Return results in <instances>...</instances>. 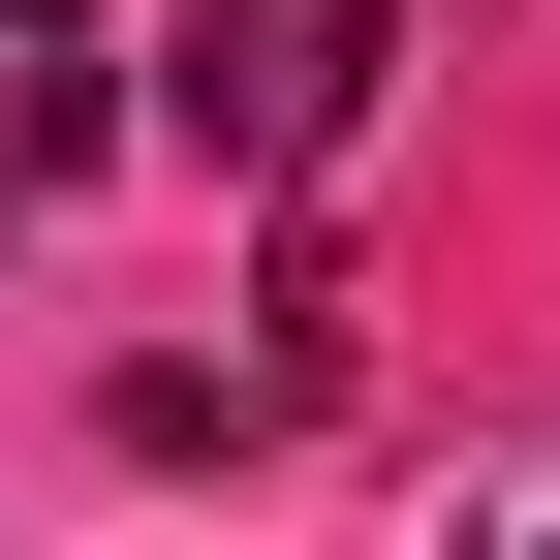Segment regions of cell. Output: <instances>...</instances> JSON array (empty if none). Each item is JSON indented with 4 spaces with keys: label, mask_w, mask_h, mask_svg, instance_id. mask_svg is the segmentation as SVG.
<instances>
[{
    "label": "cell",
    "mask_w": 560,
    "mask_h": 560,
    "mask_svg": "<svg viewBox=\"0 0 560 560\" xmlns=\"http://www.w3.org/2000/svg\"><path fill=\"white\" fill-rule=\"evenodd\" d=\"M374 62H405V0H156V125L249 156V187H312L374 125Z\"/></svg>",
    "instance_id": "1"
},
{
    "label": "cell",
    "mask_w": 560,
    "mask_h": 560,
    "mask_svg": "<svg viewBox=\"0 0 560 560\" xmlns=\"http://www.w3.org/2000/svg\"><path fill=\"white\" fill-rule=\"evenodd\" d=\"M125 125V62H94V0H0V156H94Z\"/></svg>",
    "instance_id": "2"
}]
</instances>
